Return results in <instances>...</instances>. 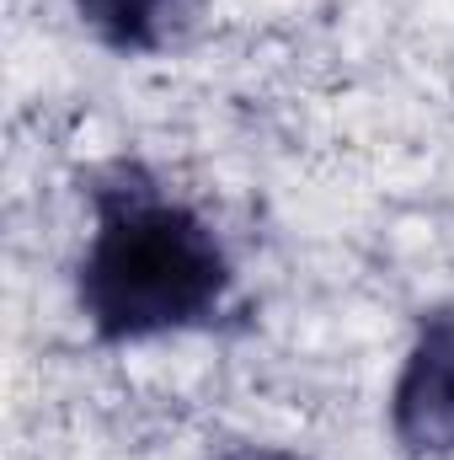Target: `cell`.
I'll return each instance as SVG.
<instances>
[{
  "mask_svg": "<svg viewBox=\"0 0 454 460\" xmlns=\"http://www.w3.org/2000/svg\"><path fill=\"white\" fill-rule=\"evenodd\" d=\"M75 22L118 59L166 54L198 16V0H70Z\"/></svg>",
  "mask_w": 454,
  "mask_h": 460,
  "instance_id": "3",
  "label": "cell"
},
{
  "mask_svg": "<svg viewBox=\"0 0 454 460\" xmlns=\"http://www.w3.org/2000/svg\"><path fill=\"white\" fill-rule=\"evenodd\" d=\"M209 460H310V456L289 450V445H267V439H235L225 450H214Z\"/></svg>",
  "mask_w": 454,
  "mask_h": 460,
  "instance_id": "4",
  "label": "cell"
},
{
  "mask_svg": "<svg viewBox=\"0 0 454 460\" xmlns=\"http://www.w3.org/2000/svg\"><path fill=\"white\" fill-rule=\"evenodd\" d=\"M385 429L406 460H454V300L417 311L385 396Z\"/></svg>",
  "mask_w": 454,
  "mask_h": 460,
  "instance_id": "2",
  "label": "cell"
},
{
  "mask_svg": "<svg viewBox=\"0 0 454 460\" xmlns=\"http://www.w3.org/2000/svg\"><path fill=\"white\" fill-rule=\"evenodd\" d=\"M75 316L102 348H150L214 327L235 300V252L220 226L144 161L86 177Z\"/></svg>",
  "mask_w": 454,
  "mask_h": 460,
  "instance_id": "1",
  "label": "cell"
}]
</instances>
